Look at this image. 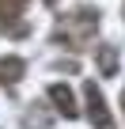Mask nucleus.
<instances>
[{"instance_id": "obj_5", "label": "nucleus", "mask_w": 125, "mask_h": 129, "mask_svg": "<svg viewBox=\"0 0 125 129\" xmlns=\"http://www.w3.org/2000/svg\"><path fill=\"white\" fill-rule=\"evenodd\" d=\"M99 64H102V76H114V69H117L114 46H102V49H99Z\"/></svg>"}, {"instance_id": "obj_4", "label": "nucleus", "mask_w": 125, "mask_h": 129, "mask_svg": "<svg viewBox=\"0 0 125 129\" xmlns=\"http://www.w3.org/2000/svg\"><path fill=\"white\" fill-rule=\"evenodd\" d=\"M23 4H27V0H0V15H4V23H8V19H15V15L23 12ZM8 34H15V30L8 27Z\"/></svg>"}, {"instance_id": "obj_1", "label": "nucleus", "mask_w": 125, "mask_h": 129, "mask_svg": "<svg viewBox=\"0 0 125 129\" xmlns=\"http://www.w3.org/2000/svg\"><path fill=\"white\" fill-rule=\"evenodd\" d=\"M84 99H87V118H91V125H95V129H114L110 110H106V99H102V91L95 87V80L84 84Z\"/></svg>"}, {"instance_id": "obj_2", "label": "nucleus", "mask_w": 125, "mask_h": 129, "mask_svg": "<svg viewBox=\"0 0 125 129\" xmlns=\"http://www.w3.org/2000/svg\"><path fill=\"white\" fill-rule=\"evenodd\" d=\"M49 99L57 103V114H65V118H76V95L65 87V84H49Z\"/></svg>"}, {"instance_id": "obj_6", "label": "nucleus", "mask_w": 125, "mask_h": 129, "mask_svg": "<svg viewBox=\"0 0 125 129\" xmlns=\"http://www.w3.org/2000/svg\"><path fill=\"white\" fill-rule=\"evenodd\" d=\"M121 110H125V87H121Z\"/></svg>"}, {"instance_id": "obj_7", "label": "nucleus", "mask_w": 125, "mask_h": 129, "mask_svg": "<svg viewBox=\"0 0 125 129\" xmlns=\"http://www.w3.org/2000/svg\"><path fill=\"white\" fill-rule=\"evenodd\" d=\"M46 4H53V0H46Z\"/></svg>"}, {"instance_id": "obj_3", "label": "nucleus", "mask_w": 125, "mask_h": 129, "mask_svg": "<svg viewBox=\"0 0 125 129\" xmlns=\"http://www.w3.org/2000/svg\"><path fill=\"white\" fill-rule=\"evenodd\" d=\"M23 69H27V64L19 57H0V84H15L23 76Z\"/></svg>"}]
</instances>
